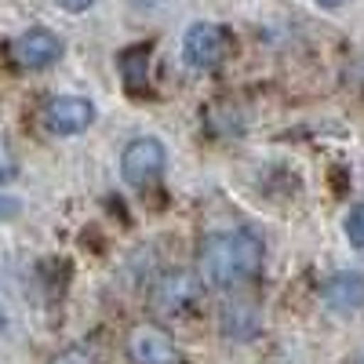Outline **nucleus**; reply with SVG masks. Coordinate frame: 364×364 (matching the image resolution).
I'll use <instances>...</instances> for the list:
<instances>
[{
    "mask_svg": "<svg viewBox=\"0 0 364 364\" xmlns=\"http://www.w3.org/2000/svg\"><path fill=\"white\" fill-rule=\"evenodd\" d=\"M230 51V37L226 29L215 22H193L182 37V55L193 70H215Z\"/></svg>",
    "mask_w": 364,
    "mask_h": 364,
    "instance_id": "nucleus-4",
    "label": "nucleus"
},
{
    "mask_svg": "<svg viewBox=\"0 0 364 364\" xmlns=\"http://www.w3.org/2000/svg\"><path fill=\"white\" fill-rule=\"evenodd\" d=\"M22 211V200H15V197H0V219H11V215H18Z\"/></svg>",
    "mask_w": 364,
    "mask_h": 364,
    "instance_id": "nucleus-15",
    "label": "nucleus"
},
{
    "mask_svg": "<svg viewBox=\"0 0 364 364\" xmlns=\"http://www.w3.org/2000/svg\"><path fill=\"white\" fill-rule=\"evenodd\" d=\"M168 168V149L161 139L154 135H139L124 146V154H120V175L132 190H146L154 186V182L164 175Z\"/></svg>",
    "mask_w": 364,
    "mask_h": 364,
    "instance_id": "nucleus-3",
    "label": "nucleus"
},
{
    "mask_svg": "<svg viewBox=\"0 0 364 364\" xmlns=\"http://www.w3.org/2000/svg\"><path fill=\"white\" fill-rule=\"evenodd\" d=\"M51 364H95V350L87 343H70L51 357Z\"/></svg>",
    "mask_w": 364,
    "mask_h": 364,
    "instance_id": "nucleus-11",
    "label": "nucleus"
},
{
    "mask_svg": "<svg viewBox=\"0 0 364 364\" xmlns=\"http://www.w3.org/2000/svg\"><path fill=\"white\" fill-rule=\"evenodd\" d=\"M95 120V106L80 95H55L44 106V128L51 135H80Z\"/></svg>",
    "mask_w": 364,
    "mask_h": 364,
    "instance_id": "nucleus-5",
    "label": "nucleus"
},
{
    "mask_svg": "<svg viewBox=\"0 0 364 364\" xmlns=\"http://www.w3.org/2000/svg\"><path fill=\"white\" fill-rule=\"evenodd\" d=\"M321 302L331 314H357V310H364V277L353 273V269L328 277L321 284Z\"/></svg>",
    "mask_w": 364,
    "mask_h": 364,
    "instance_id": "nucleus-9",
    "label": "nucleus"
},
{
    "mask_svg": "<svg viewBox=\"0 0 364 364\" xmlns=\"http://www.w3.org/2000/svg\"><path fill=\"white\" fill-rule=\"evenodd\" d=\"M266 259V245L255 230H223L204 237V245L197 252V277L208 281L211 288H245L248 281L259 277Z\"/></svg>",
    "mask_w": 364,
    "mask_h": 364,
    "instance_id": "nucleus-1",
    "label": "nucleus"
},
{
    "mask_svg": "<svg viewBox=\"0 0 364 364\" xmlns=\"http://www.w3.org/2000/svg\"><path fill=\"white\" fill-rule=\"evenodd\" d=\"M55 4L63 11H70V15H80V11H87L91 4H95V0H55Z\"/></svg>",
    "mask_w": 364,
    "mask_h": 364,
    "instance_id": "nucleus-14",
    "label": "nucleus"
},
{
    "mask_svg": "<svg viewBox=\"0 0 364 364\" xmlns=\"http://www.w3.org/2000/svg\"><path fill=\"white\" fill-rule=\"evenodd\" d=\"M18 175V157L8 139H0V186H8V182Z\"/></svg>",
    "mask_w": 364,
    "mask_h": 364,
    "instance_id": "nucleus-12",
    "label": "nucleus"
},
{
    "mask_svg": "<svg viewBox=\"0 0 364 364\" xmlns=\"http://www.w3.org/2000/svg\"><path fill=\"white\" fill-rule=\"evenodd\" d=\"M128 357L132 364H178V346L161 328H132L128 336Z\"/></svg>",
    "mask_w": 364,
    "mask_h": 364,
    "instance_id": "nucleus-6",
    "label": "nucleus"
},
{
    "mask_svg": "<svg viewBox=\"0 0 364 364\" xmlns=\"http://www.w3.org/2000/svg\"><path fill=\"white\" fill-rule=\"evenodd\" d=\"M317 4H321V8H339L343 0H317Z\"/></svg>",
    "mask_w": 364,
    "mask_h": 364,
    "instance_id": "nucleus-16",
    "label": "nucleus"
},
{
    "mask_svg": "<svg viewBox=\"0 0 364 364\" xmlns=\"http://www.w3.org/2000/svg\"><path fill=\"white\" fill-rule=\"evenodd\" d=\"M146 63H149V48H142V44L120 51L117 66H120V77H124V84L132 91H142V84H146Z\"/></svg>",
    "mask_w": 364,
    "mask_h": 364,
    "instance_id": "nucleus-10",
    "label": "nucleus"
},
{
    "mask_svg": "<svg viewBox=\"0 0 364 364\" xmlns=\"http://www.w3.org/2000/svg\"><path fill=\"white\" fill-rule=\"evenodd\" d=\"M0 328H4V310H0Z\"/></svg>",
    "mask_w": 364,
    "mask_h": 364,
    "instance_id": "nucleus-17",
    "label": "nucleus"
},
{
    "mask_svg": "<svg viewBox=\"0 0 364 364\" xmlns=\"http://www.w3.org/2000/svg\"><path fill=\"white\" fill-rule=\"evenodd\" d=\"M219 328H223V336L233 339V343H248L259 336V328H262V310H259V302L255 299H226L223 302V314H219Z\"/></svg>",
    "mask_w": 364,
    "mask_h": 364,
    "instance_id": "nucleus-7",
    "label": "nucleus"
},
{
    "mask_svg": "<svg viewBox=\"0 0 364 364\" xmlns=\"http://www.w3.org/2000/svg\"><path fill=\"white\" fill-rule=\"evenodd\" d=\"M11 55L26 70H44L63 55V41H58L51 29H26V33L11 44Z\"/></svg>",
    "mask_w": 364,
    "mask_h": 364,
    "instance_id": "nucleus-8",
    "label": "nucleus"
},
{
    "mask_svg": "<svg viewBox=\"0 0 364 364\" xmlns=\"http://www.w3.org/2000/svg\"><path fill=\"white\" fill-rule=\"evenodd\" d=\"M346 240L353 248H364V204H357L346 215Z\"/></svg>",
    "mask_w": 364,
    "mask_h": 364,
    "instance_id": "nucleus-13",
    "label": "nucleus"
},
{
    "mask_svg": "<svg viewBox=\"0 0 364 364\" xmlns=\"http://www.w3.org/2000/svg\"><path fill=\"white\" fill-rule=\"evenodd\" d=\"M200 295H204V281L193 269L175 266V269H164L154 281V288H149V310L164 321H175V317H186L200 302Z\"/></svg>",
    "mask_w": 364,
    "mask_h": 364,
    "instance_id": "nucleus-2",
    "label": "nucleus"
},
{
    "mask_svg": "<svg viewBox=\"0 0 364 364\" xmlns=\"http://www.w3.org/2000/svg\"><path fill=\"white\" fill-rule=\"evenodd\" d=\"M360 364H364V360H360Z\"/></svg>",
    "mask_w": 364,
    "mask_h": 364,
    "instance_id": "nucleus-18",
    "label": "nucleus"
}]
</instances>
